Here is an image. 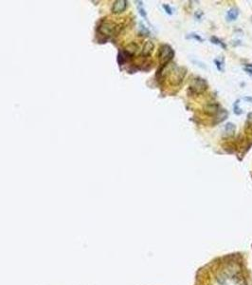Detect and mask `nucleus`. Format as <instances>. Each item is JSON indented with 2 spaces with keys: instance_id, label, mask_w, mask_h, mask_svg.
<instances>
[{
  "instance_id": "nucleus-1",
  "label": "nucleus",
  "mask_w": 252,
  "mask_h": 285,
  "mask_svg": "<svg viewBox=\"0 0 252 285\" xmlns=\"http://www.w3.org/2000/svg\"><path fill=\"white\" fill-rule=\"evenodd\" d=\"M186 72H187V69L184 68V67L174 68L170 71V76H169L170 83L174 86L179 85L182 81H183L185 75H186Z\"/></svg>"
},
{
  "instance_id": "nucleus-2",
  "label": "nucleus",
  "mask_w": 252,
  "mask_h": 285,
  "mask_svg": "<svg viewBox=\"0 0 252 285\" xmlns=\"http://www.w3.org/2000/svg\"><path fill=\"white\" fill-rule=\"evenodd\" d=\"M174 51L171 49V47L168 44H164L162 45L159 49V53H158V57H159V62L162 66L167 65L171 59L174 58Z\"/></svg>"
},
{
  "instance_id": "nucleus-3",
  "label": "nucleus",
  "mask_w": 252,
  "mask_h": 285,
  "mask_svg": "<svg viewBox=\"0 0 252 285\" xmlns=\"http://www.w3.org/2000/svg\"><path fill=\"white\" fill-rule=\"evenodd\" d=\"M208 89V83L202 78H194L190 85V89L194 94H202Z\"/></svg>"
},
{
  "instance_id": "nucleus-4",
  "label": "nucleus",
  "mask_w": 252,
  "mask_h": 285,
  "mask_svg": "<svg viewBox=\"0 0 252 285\" xmlns=\"http://www.w3.org/2000/svg\"><path fill=\"white\" fill-rule=\"evenodd\" d=\"M220 111L219 105L217 104H208L204 107V112L206 114L211 116H216Z\"/></svg>"
},
{
  "instance_id": "nucleus-5",
  "label": "nucleus",
  "mask_w": 252,
  "mask_h": 285,
  "mask_svg": "<svg viewBox=\"0 0 252 285\" xmlns=\"http://www.w3.org/2000/svg\"><path fill=\"white\" fill-rule=\"evenodd\" d=\"M154 48H155V45L152 41H147L144 47H143V50H142V55L147 57V56H150L152 54V52L154 51Z\"/></svg>"
},
{
  "instance_id": "nucleus-6",
  "label": "nucleus",
  "mask_w": 252,
  "mask_h": 285,
  "mask_svg": "<svg viewBox=\"0 0 252 285\" xmlns=\"http://www.w3.org/2000/svg\"><path fill=\"white\" fill-rule=\"evenodd\" d=\"M125 8H126V1H124V0H120V1L115 2L114 7H113V12L116 13L121 12L125 10Z\"/></svg>"
},
{
  "instance_id": "nucleus-7",
  "label": "nucleus",
  "mask_w": 252,
  "mask_h": 285,
  "mask_svg": "<svg viewBox=\"0 0 252 285\" xmlns=\"http://www.w3.org/2000/svg\"><path fill=\"white\" fill-rule=\"evenodd\" d=\"M238 15H239V12L236 8H232L230 9L227 13V19L229 21H234L237 19Z\"/></svg>"
},
{
  "instance_id": "nucleus-8",
  "label": "nucleus",
  "mask_w": 252,
  "mask_h": 285,
  "mask_svg": "<svg viewBox=\"0 0 252 285\" xmlns=\"http://www.w3.org/2000/svg\"><path fill=\"white\" fill-rule=\"evenodd\" d=\"M235 130H236V126L233 123H227V124L225 126V131L227 135L233 136L234 133H235Z\"/></svg>"
},
{
  "instance_id": "nucleus-9",
  "label": "nucleus",
  "mask_w": 252,
  "mask_h": 285,
  "mask_svg": "<svg viewBox=\"0 0 252 285\" xmlns=\"http://www.w3.org/2000/svg\"><path fill=\"white\" fill-rule=\"evenodd\" d=\"M227 117V112L225 110H220V111L218 112V114L216 115V119H217L216 123H219V122H222L224 120H226Z\"/></svg>"
},
{
  "instance_id": "nucleus-10",
  "label": "nucleus",
  "mask_w": 252,
  "mask_h": 285,
  "mask_svg": "<svg viewBox=\"0 0 252 285\" xmlns=\"http://www.w3.org/2000/svg\"><path fill=\"white\" fill-rule=\"evenodd\" d=\"M211 41L212 42L213 44H216V45H219V46H221V47H223L224 49H226V48H227V46H226L225 44H224V43H223V42H222L221 40H220V39H218V38H217V37H215V36H212V37L211 38Z\"/></svg>"
},
{
  "instance_id": "nucleus-11",
  "label": "nucleus",
  "mask_w": 252,
  "mask_h": 285,
  "mask_svg": "<svg viewBox=\"0 0 252 285\" xmlns=\"http://www.w3.org/2000/svg\"><path fill=\"white\" fill-rule=\"evenodd\" d=\"M234 113L237 115L242 114V110H241V108L239 107V100L236 101L235 104H234Z\"/></svg>"
},
{
  "instance_id": "nucleus-12",
  "label": "nucleus",
  "mask_w": 252,
  "mask_h": 285,
  "mask_svg": "<svg viewBox=\"0 0 252 285\" xmlns=\"http://www.w3.org/2000/svg\"><path fill=\"white\" fill-rule=\"evenodd\" d=\"M188 37H189V38H193V39L197 40V41H199V42H203V38L200 37V36H199V35L196 34V33H191V34L190 35V36H188Z\"/></svg>"
},
{
  "instance_id": "nucleus-13",
  "label": "nucleus",
  "mask_w": 252,
  "mask_h": 285,
  "mask_svg": "<svg viewBox=\"0 0 252 285\" xmlns=\"http://www.w3.org/2000/svg\"><path fill=\"white\" fill-rule=\"evenodd\" d=\"M163 8H164V10H166V12L168 13V15H173V12H171V7L169 6V5H166V4H164L163 5Z\"/></svg>"
},
{
  "instance_id": "nucleus-14",
  "label": "nucleus",
  "mask_w": 252,
  "mask_h": 285,
  "mask_svg": "<svg viewBox=\"0 0 252 285\" xmlns=\"http://www.w3.org/2000/svg\"><path fill=\"white\" fill-rule=\"evenodd\" d=\"M214 63L216 64V67H217V69H218V70H220V71H221V70H222V68H221V63H220L218 60H217V59H215V60H214Z\"/></svg>"
},
{
  "instance_id": "nucleus-15",
  "label": "nucleus",
  "mask_w": 252,
  "mask_h": 285,
  "mask_svg": "<svg viewBox=\"0 0 252 285\" xmlns=\"http://www.w3.org/2000/svg\"><path fill=\"white\" fill-rule=\"evenodd\" d=\"M247 123L252 125V112H250V113L247 115Z\"/></svg>"
},
{
  "instance_id": "nucleus-16",
  "label": "nucleus",
  "mask_w": 252,
  "mask_h": 285,
  "mask_svg": "<svg viewBox=\"0 0 252 285\" xmlns=\"http://www.w3.org/2000/svg\"><path fill=\"white\" fill-rule=\"evenodd\" d=\"M244 100L246 101V102H249V103H252V97H250V96L244 97Z\"/></svg>"
},
{
  "instance_id": "nucleus-17",
  "label": "nucleus",
  "mask_w": 252,
  "mask_h": 285,
  "mask_svg": "<svg viewBox=\"0 0 252 285\" xmlns=\"http://www.w3.org/2000/svg\"><path fill=\"white\" fill-rule=\"evenodd\" d=\"M244 70H246V71L249 75H252V69H251V68H246V69H244Z\"/></svg>"
},
{
  "instance_id": "nucleus-18",
  "label": "nucleus",
  "mask_w": 252,
  "mask_h": 285,
  "mask_svg": "<svg viewBox=\"0 0 252 285\" xmlns=\"http://www.w3.org/2000/svg\"><path fill=\"white\" fill-rule=\"evenodd\" d=\"M139 10H140V13H141V15H142L143 17H146V13H145V10H143V9H140Z\"/></svg>"
},
{
  "instance_id": "nucleus-19",
  "label": "nucleus",
  "mask_w": 252,
  "mask_h": 285,
  "mask_svg": "<svg viewBox=\"0 0 252 285\" xmlns=\"http://www.w3.org/2000/svg\"><path fill=\"white\" fill-rule=\"evenodd\" d=\"M203 15V13L202 12H200V13H198V12H196V13H195V17H196V18L197 19H199V18H200V17H201V15Z\"/></svg>"
},
{
  "instance_id": "nucleus-20",
  "label": "nucleus",
  "mask_w": 252,
  "mask_h": 285,
  "mask_svg": "<svg viewBox=\"0 0 252 285\" xmlns=\"http://www.w3.org/2000/svg\"><path fill=\"white\" fill-rule=\"evenodd\" d=\"M248 67H251V68H252V64H250V65H248Z\"/></svg>"
}]
</instances>
